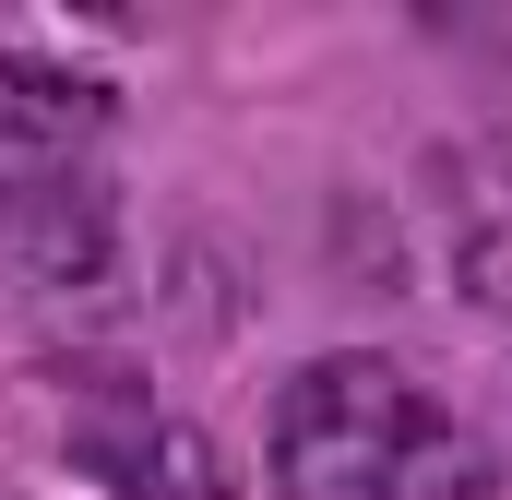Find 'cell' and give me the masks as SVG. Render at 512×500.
I'll return each mask as SVG.
<instances>
[{"label":"cell","mask_w":512,"mask_h":500,"mask_svg":"<svg viewBox=\"0 0 512 500\" xmlns=\"http://www.w3.org/2000/svg\"><path fill=\"white\" fill-rule=\"evenodd\" d=\"M72 465H84V477H108V489H131V500H227L215 441H203V429H179V417H108V429H84V441H72Z\"/></svg>","instance_id":"4"},{"label":"cell","mask_w":512,"mask_h":500,"mask_svg":"<svg viewBox=\"0 0 512 500\" xmlns=\"http://www.w3.org/2000/svg\"><path fill=\"white\" fill-rule=\"evenodd\" d=\"M155 334L167 346H203V358L251 334V250L227 239V227L191 215L179 239L155 250Z\"/></svg>","instance_id":"3"},{"label":"cell","mask_w":512,"mask_h":500,"mask_svg":"<svg viewBox=\"0 0 512 500\" xmlns=\"http://www.w3.org/2000/svg\"><path fill=\"white\" fill-rule=\"evenodd\" d=\"M108 262H120V203L96 179H60V167L0 179V274H24V286H108Z\"/></svg>","instance_id":"1"},{"label":"cell","mask_w":512,"mask_h":500,"mask_svg":"<svg viewBox=\"0 0 512 500\" xmlns=\"http://www.w3.org/2000/svg\"><path fill=\"white\" fill-rule=\"evenodd\" d=\"M453 286H465L477 310H512V215H477V227L453 239Z\"/></svg>","instance_id":"8"},{"label":"cell","mask_w":512,"mask_h":500,"mask_svg":"<svg viewBox=\"0 0 512 500\" xmlns=\"http://www.w3.org/2000/svg\"><path fill=\"white\" fill-rule=\"evenodd\" d=\"M96 131H120V84L60 72V60H36V48H0V143H12V155H72V143H96Z\"/></svg>","instance_id":"5"},{"label":"cell","mask_w":512,"mask_h":500,"mask_svg":"<svg viewBox=\"0 0 512 500\" xmlns=\"http://www.w3.org/2000/svg\"><path fill=\"white\" fill-rule=\"evenodd\" d=\"M501 489V453L453 417V405H417L405 429H393L382 477H370V500H489Z\"/></svg>","instance_id":"6"},{"label":"cell","mask_w":512,"mask_h":500,"mask_svg":"<svg viewBox=\"0 0 512 500\" xmlns=\"http://www.w3.org/2000/svg\"><path fill=\"white\" fill-rule=\"evenodd\" d=\"M405 370H393L382 346H346V358H310V370L274 381V417H262V441H382L405 429Z\"/></svg>","instance_id":"2"},{"label":"cell","mask_w":512,"mask_h":500,"mask_svg":"<svg viewBox=\"0 0 512 500\" xmlns=\"http://www.w3.org/2000/svg\"><path fill=\"white\" fill-rule=\"evenodd\" d=\"M334 274L358 286V298H405V215H393L382 191H334Z\"/></svg>","instance_id":"7"}]
</instances>
